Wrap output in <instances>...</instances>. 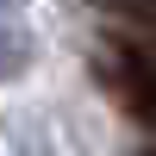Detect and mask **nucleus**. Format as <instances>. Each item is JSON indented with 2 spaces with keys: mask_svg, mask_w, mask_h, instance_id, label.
Returning a JSON list of instances; mask_svg holds the SVG:
<instances>
[{
  "mask_svg": "<svg viewBox=\"0 0 156 156\" xmlns=\"http://www.w3.org/2000/svg\"><path fill=\"white\" fill-rule=\"evenodd\" d=\"M144 156H156V150H144Z\"/></svg>",
  "mask_w": 156,
  "mask_h": 156,
  "instance_id": "3",
  "label": "nucleus"
},
{
  "mask_svg": "<svg viewBox=\"0 0 156 156\" xmlns=\"http://www.w3.org/2000/svg\"><path fill=\"white\" fill-rule=\"evenodd\" d=\"M100 12H112V19H125V25H137V31H150L156 37V0H94Z\"/></svg>",
  "mask_w": 156,
  "mask_h": 156,
  "instance_id": "2",
  "label": "nucleus"
},
{
  "mask_svg": "<svg viewBox=\"0 0 156 156\" xmlns=\"http://www.w3.org/2000/svg\"><path fill=\"white\" fill-rule=\"evenodd\" d=\"M112 87H119V100L156 131V62H144L137 50H125V62L112 69Z\"/></svg>",
  "mask_w": 156,
  "mask_h": 156,
  "instance_id": "1",
  "label": "nucleus"
}]
</instances>
